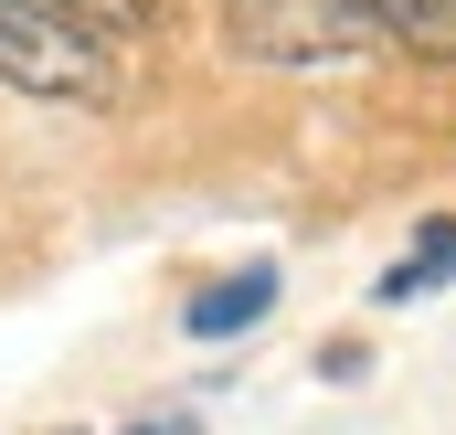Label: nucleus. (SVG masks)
<instances>
[{"instance_id": "f257e3e1", "label": "nucleus", "mask_w": 456, "mask_h": 435, "mask_svg": "<svg viewBox=\"0 0 456 435\" xmlns=\"http://www.w3.org/2000/svg\"><path fill=\"white\" fill-rule=\"evenodd\" d=\"M0 86L11 96H43V107H96L107 96V43L75 32L43 0H0Z\"/></svg>"}, {"instance_id": "20e7f679", "label": "nucleus", "mask_w": 456, "mask_h": 435, "mask_svg": "<svg viewBox=\"0 0 456 435\" xmlns=\"http://www.w3.org/2000/svg\"><path fill=\"white\" fill-rule=\"evenodd\" d=\"M361 11H371V32H382V43L456 64V0H361Z\"/></svg>"}, {"instance_id": "f03ea898", "label": "nucleus", "mask_w": 456, "mask_h": 435, "mask_svg": "<svg viewBox=\"0 0 456 435\" xmlns=\"http://www.w3.org/2000/svg\"><path fill=\"white\" fill-rule=\"evenodd\" d=\"M233 43L255 64H350L382 32H371L361 0H233Z\"/></svg>"}, {"instance_id": "423d86ee", "label": "nucleus", "mask_w": 456, "mask_h": 435, "mask_svg": "<svg viewBox=\"0 0 456 435\" xmlns=\"http://www.w3.org/2000/svg\"><path fill=\"white\" fill-rule=\"evenodd\" d=\"M43 11H64L75 32H96V43H107V32H138V21H149L159 0H43Z\"/></svg>"}, {"instance_id": "39448f33", "label": "nucleus", "mask_w": 456, "mask_h": 435, "mask_svg": "<svg viewBox=\"0 0 456 435\" xmlns=\"http://www.w3.org/2000/svg\"><path fill=\"white\" fill-rule=\"evenodd\" d=\"M446 266H456V223H425V244H414V255H403V266H393L371 298H382V308H414V298H425Z\"/></svg>"}, {"instance_id": "7ed1b4c3", "label": "nucleus", "mask_w": 456, "mask_h": 435, "mask_svg": "<svg viewBox=\"0 0 456 435\" xmlns=\"http://www.w3.org/2000/svg\"><path fill=\"white\" fill-rule=\"evenodd\" d=\"M265 308H276V266H233L224 287L191 298V340H233V329H255Z\"/></svg>"}, {"instance_id": "0eeeda50", "label": "nucleus", "mask_w": 456, "mask_h": 435, "mask_svg": "<svg viewBox=\"0 0 456 435\" xmlns=\"http://www.w3.org/2000/svg\"><path fill=\"white\" fill-rule=\"evenodd\" d=\"M138 435H181V425H138Z\"/></svg>"}]
</instances>
